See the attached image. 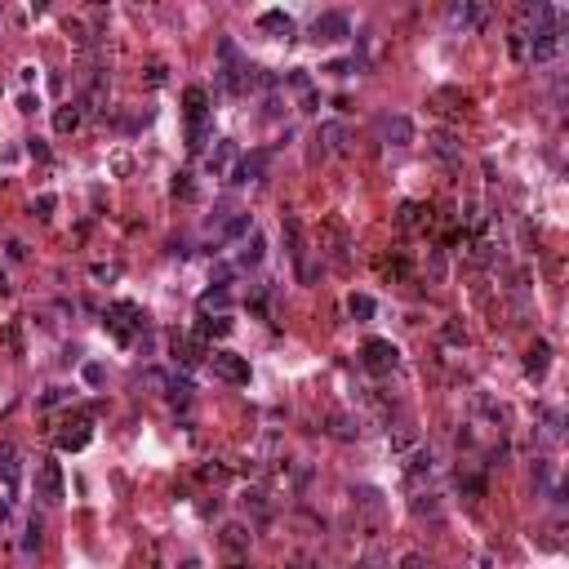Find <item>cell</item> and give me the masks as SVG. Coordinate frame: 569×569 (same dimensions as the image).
Masks as SVG:
<instances>
[{
	"label": "cell",
	"mask_w": 569,
	"mask_h": 569,
	"mask_svg": "<svg viewBox=\"0 0 569 569\" xmlns=\"http://www.w3.org/2000/svg\"><path fill=\"white\" fill-rule=\"evenodd\" d=\"M147 85H165V62H147Z\"/></svg>",
	"instance_id": "36"
},
{
	"label": "cell",
	"mask_w": 569,
	"mask_h": 569,
	"mask_svg": "<svg viewBox=\"0 0 569 569\" xmlns=\"http://www.w3.org/2000/svg\"><path fill=\"white\" fill-rule=\"evenodd\" d=\"M525 58L529 62H551V58H560V27H543V31H525Z\"/></svg>",
	"instance_id": "1"
},
{
	"label": "cell",
	"mask_w": 569,
	"mask_h": 569,
	"mask_svg": "<svg viewBox=\"0 0 569 569\" xmlns=\"http://www.w3.org/2000/svg\"><path fill=\"white\" fill-rule=\"evenodd\" d=\"M485 23H490V5H480V0H458V5H449V27L480 31Z\"/></svg>",
	"instance_id": "5"
},
{
	"label": "cell",
	"mask_w": 569,
	"mask_h": 569,
	"mask_svg": "<svg viewBox=\"0 0 569 569\" xmlns=\"http://www.w3.org/2000/svg\"><path fill=\"white\" fill-rule=\"evenodd\" d=\"M445 338L454 343V347H463V343H467V329H463L458 321H449V325H445Z\"/></svg>",
	"instance_id": "35"
},
{
	"label": "cell",
	"mask_w": 569,
	"mask_h": 569,
	"mask_svg": "<svg viewBox=\"0 0 569 569\" xmlns=\"http://www.w3.org/2000/svg\"><path fill=\"white\" fill-rule=\"evenodd\" d=\"M23 547H27V551H36V547H40V521H31V525H27V543H23Z\"/></svg>",
	"instance_id": "38"
},
{
	"label": "cell",
	"mask_w": 569,
	"mask_h": 569,
	"mask_svg": "<svg viewBox=\"0 0 569 569\" xmlns=\"http://www.w3.org/2000/svg\"><path fill=\"white\" fill-rule=\"evenodd\" d=\"M325 254H329V263L333 267H343L347 263V249H351V236H347V227H343V219H325Z\"/></svg>",
	"instance_id": "9"
},
{
	"label": "cell",
	"mask_w": 569,
	"mask_h": 569,
	"mask_svg": "<svg viewBox=\"0 0 569 569\" xmlns=\"http://www.w3.org/2000/svg\"><path fill=\"white\" fill-rule=\"evenodd\" d=\"M27 152H31V156H36V160H45V156H49V147H45L40 138H31V143H27Z\"/></svg>",
	"instance_id": "41"
},
{
	"label": "cell",
	"mask_w": 569,
	"mask_h": 569,
	"mask_svg": "<svg viewBox=\"0 0 569 569\" xmlns=\"http://www.w3.org/2000/svg\"><path fill=\"white\" fill-rule=\"evenodd\" d=\"M174 356L192 365V360L205 356V343H200V338H178V333H174Z\"/></svg>",
	"instance_id": "22"
},
{
	"label": "cell",
	"mask_w": 569,
	"mask_h": 569,
	"mask_svg": "<svg viewBox=\"0 0 569 569\" xmlns=\"http://www.w3.org/2000/svg\"><path fill=\"white\" fill-rule=\"evenodd\" d=\"M0 480H5L9 490H13V485H18V454H13L9 445L0 449Z\"/></svg>",
	"instance_id": "23"
},
{
	"label": "cell",
	"mask_w": 569,
	"mask_h": 569,
	"mask_svg": "<svg viewBox=\"0 0 569 569\" xmlns=\"http://www.w3.org/2000/svg\"><path fill=\"white\" fill-rule=\"evenodd\" d=\"M209 307H227V294L223 289H209L205 298H200V311H209Z\"/></svg>",
	"instance_id": "34"
},
{
	"label": "cell",
	"mask_w": 569,
	"mask_h": 569,
	"mask_svg": "<svg viewBox=\"0 0 569 569\" xmlns=\"http://www.w3.org/2000/svg\"><path fill=\"white\" fill-rule=\"evenodd\" d=\"M58 400H67V392H62V387H49V392L40 396V409H49V405H58Z\"/></svg>",
	"instance_id": "39"
},
{
	"label": "cell",
	"mask_w": 569,
	"mask_h": 569,
	"mask_svg": "<svg viewBox=\"0 0 569 569\" xmlns=\"http://www.w3.org/2000/svg\"><path fill=\"white\" fill-rule=\"evenodd\" d=\"M356 569H387V560H382V556H365Z\"/></svg>",
	"instance_id": "42"
},
{
	"label": "cell",
	"mask_w": 569,
	"mask_h": 569,
	"mask_svg": "<svg viewBox=\"0 0 569 569\" xmlns=\"http://www.w3.org/2000/svg\"><path fill=\"white\" fill-rule=\"evenodd\" d=\"M245 507H254L258 516L272 512V507H267V494H263V490H249V494H245Z\"/></svg>",
	"instance_id": "32"
},
{
	"label": "cell",
	"mask_w": 569,
	"mask_h": 569,
	"mask_svg": "<svg viewBox=\"0 0 569 569\" xmlns=\"http://www.w3.org/2000/svg\"><path fill=\"white\" fill-rule=\"evenodd\" d=\"M258 27L263 31H276V36H289L294 31V18L284 9H267V13H258Z\"/></svg>",
	"instance_id": "17"
},
{
	"label": "cell",
	"mask_w": 569,
	"mask_h": 569,
	"mask_svg": "<svg viewBox=\"0 0 569 569\" xmlns=\"http://www.w3.org/2000/svg\"><path fill=\"white\" fill-rule=\"evenodd\" d=\"M387 441H392V449H396V454H405V449L418 441V431H414L409 423H400V427H396V436H387Z\"/></svg>",
	"instance_id": "26"
},
{
	"label": "cell",
	"mask_w": 569,
	"mask_h": 569,
	"mask_svg": "<svg viewBox=\"0 0 569 569\" xmlns=\"http://www.w3.org/2000/svg\"><path fill=\"white\" fill-rule=\"evenodd\" d=\"M200 476H205V480H223V476H227V467H205Z\"/></svg>",
	"instance_id": "43"
},
{
	"label": "cell",
	"mask_w": 569,
	"mask_h": 569,
	"mask_svg": "<svg viewBox=\"0 0 569 569\" xmlns=\"http://www.w3.org/2000/svg\"><path fill=\"white\" fill-rule=\"evenodd\" d=\"M427 152H431V160H441L445 170H458V165H463V147H458L454 133H431Z\"/></svg>",
	"instance_id": "8"
},
{
	"label": "cell",
	"mask_w": 569,
	"mask_h": 569,
	"mask_svg": "<svg viewBox=\"0 0 569 569\" xmlns=\"http://www.w3.org/2000/svg\"><path fill=\"white\" fill-rule=\"evenodd\" d=\"M547 365H551V347H547V343H534V347H529L525 370H529L534 378H543V374H547Z\"/></svg>",
	"instance_id": "19"
},
{
	"label": "cell",
	"mask_w": 569,
	"mask_h": 569,
	"mask_svg": "<svg viewBox=\"0 0 569 569\" xmlns=\"http://www.w3.org/2000/svg\"><path fill=\"white\" fill-rule=\"evenodd\" d=\"M351 316H356V321H370V316H374V298L370 294H351Z\"/></svg>",
	"instance_id": "27"
},
{
	"label": "cell",
	"mask_w": 569,
	"mask_h": 569,
	"mask_svg": "<svg viewBox=\"0 0 569 569\" xmlns=\"http://www.w3.org/2000/svg\"><path fill=\"white\" fill-rule=\"evenodd\" d=\"M329 436H338V441H356V436H360V423H356V418L333 414V418H329Z\"/></svg>",
	"instance_id": "21"
},
{
	"label": "cell",
	"mask_w": 569,
	"mask_h": 569,
	"mask_svg": "<svg viewBox=\"0 0 569 569\" xmlns=\"http://www.w3.org/2000/svg\"><path fill=\"white\" fill-rule=\"evenodd\" d=\"M423 472H431V454H418V458L409 463V472H405L409 485H418V476H423Z\"/></svg>",
	"instance_id": "31"
},
{
	"label": "cell",
	"mask_w": 569,
	"mask_h": 569,
	"mask_svg": "<svg viewBox=\"0 0 569 569\" xmlns=\"http://www.w3.org/2000/svg\"><path fill=\"white\" fill-rule=\"evenodd\" d=\"M231 156H236V152H231V143H219V147H214V152H209V174H223L227 170V165H231Z\"/></svg>",
	"instance_id": "25"
},
{
	"label": "cell",
	"mask_w": 569,
	"mask_h": 569,
	"mask_svg": "<svg viewBox=\"0 0 569 569\" xmlns=\"http://www.w3.org/2000/svg\"><path fill=\"white\" fill-rule=\"evenodd\" d=\"M143 387H152V392H165V387H170V382H165V374L147 370V374H143Z\"/></svg>",
	"instance_id": "37"
},
{
	"label": "cell",
	"mask_w": 569,
	"mask_h": 569,
	"mask_svg": "<svg viewBox=\"0 0 569 569\" xmlns=\"http://www.w3.org/2000/svg\"><path fill=\"white\" fill-rule=\"evenodd\" d=\"M31 214H36V219H49V214H54V196H36L31 200Z\"/></svg>",
	"instance_id": "33"
},
{
	"label": "cell",
	"mask_w": 569,
	"mask_h": 569,
	"mask_svg": "<svg viewBox=\"0 0 569 569\" xmlns=\"http://www.w3.org/2000/svg\"><path fill=\"white\" fill-rule=\"evenodd\" d=\"M223 547L227 551H245L249 547V529L245 525H223Z\"/></svg>",
	"instance_id": "24"
},
{
	"label": "cell",
	"mask_w": 569,
	"mask_h": 569,
	"mask_svg": "<svg viewBox=\"0 0 569 569\" xmlns=\"http://www.w3.org/2000/svg\"><path fill=\"white\" fill-rule=\"evenodd\" d=\"M125 321L143 325V321H138V307H133V303H116V307L107 311V329L116 333V343H133V329H129Z\"/></svg>",
	"instance_id": "10"
},
{
	"label": "cell",
	"mask_w": 569,
	"mask_h": 569,
	"mask_svg": "<svg viewBox=\"0 0 569 569\" xmlns=\"http://www.w3.org/2000/svg\"><path fill=\"white\" fill-rule=\"evenodd\" d=\"M267 160H272L267 152H249V156L236 165V170H231V182H258L263 170H267Z\"/></svg>",
	"instance_id": "15"
},
{
	"label": "cell",
	"mask_w": 569,
	"mask_h": 569,
	"mask_svg": "<svg viewBox=\"0 0 569 569\" xmlns=\"http://www.w3.org/2000/svg\"><path fill=\"white\" fill-rule=\"evenodd\" d=\"M40 498L45 503H62V467L58 463L40 467Z\"/></svg>",
	"instance_id": "16"
},
{
	"label": "cell",
	"mask_w": 569,
	"mask_h": 569,
	"mask_svg": "<svg viewBox=\"0 0 569 569\" xmlns=\"http://www.w3.org/2000/svg\"><path fill=\"white\" fill-rule=\"evenodd\" d=\"M209 370H214V378L236 382V387H245V382H249V360L236 356V351H214V356H209Z\"/></svg>",
	"instance_id": "4"
},
{
	"label": "cell",
	"mask_w": 569,
	"mask_h": 569,
	"mask_svg": "<svg viewBox=\"0 0 569 569\" xmlns=\"http://www.w3.org/2000/svg\"><path fill=\"white\" fill-rule=\"evenodd\" d=\"M382 138L392 147H409L414 143V121L409 116H387V121H382Z\"/></svg>",
	"instance_id": "14"
},
{
	"label": "cell",
	"mask_w": 569,
	"mask_h": 569,
	"mask_svg": "<svg viewBox=\"0 0 569 569\" xmlns=\"http://www.w3.org/2000/svg\"><path fill=\"white\" fill-rule=\"evenodd\" d=\"M343 36H351V23H347V13H321V18L311 23V40H325V45H333V40H343Z\"/></svg>",
	"instance_id": "7"
},
{
	"label": "cell",
	"mask_w": 569,
	"mask_h": 569,
	"mask_svg": "<svg viewBox=\"0 0 569 569\" xmlns=\"http://www.w3.org/2000/svg\"><path fill=\"white\" fill-rule=\"evenodd\" d=\"M263 263V236H249V245L241 249V267H258Z\"/></svg>",
	"instance_id": "28"
},
{
	"label": "cell",
	"mask_w": 569,
	"mask_h": 569,
	"mask_svg": "<svg viewBox=\"0 0 569 569\" xmlns=\"http://www.w3.org/2000/svg\"><path fill=\"white\" fill-rule=\"evenodd\" d=\"M316 143L325 147V156H343V152H351V129L343 121H325L316 129Z\"/></svg>",
	"instance_id": "6"
},
{
	"label": "cell",
	"mask_w": 569,
	"mask_h": 569,
	"mask_svg": "<svg viewBox=\"0 0 569 569\" xmlns=\"http://www.w3.org/2000/svg\"><path fill=\"white\" fill-rule=\"evenodd\" d=\"M80 116H85V111H80V103L58 107V111H54V129H58V133H76V129H80Z\"/></svg>",
	"instance_id": "18"
},
{
	"label": "cell",
	"mask_w": 569,
	"mask_h": 569,
	"mask_svg": "<svg viewBox=\"0 0 569 569\" xmlns=\"http://www.w3.org/2000/svg\"><path fill=\"white\" fill-rule=\"evenodd\" d=\"M223 333H231V321H227V316H205V321H200V329H196V338L205 343V338H223Z\"/></svg>",
	"instance_id": "20"
},
{
	"label": "cell",
	"mask_w": 569,
	"mask_h": 569,
	"mask_svg": "<svg viewBox=\"0 0 569 569\" xmlns=\"http://www.w3.org/2000/svg\"><path fill=\"white\" fill-rule=\"evenodd\" d=\"M396 223H400V231H427L431 227V209L418 205V200H409V205H400Z\"/></svg>",
	"instance_id": "12"
},
{
	"label": "cell",
	"mask_w": 569,
	"mask_h": 569,
	"mask_svg": "<svg viewBox=\"0 0 569 569\" xmlns=\"http://www.w3.org/2000/svg\"><path fill=\"white\" fill-rule=\"evenodd\" d=\"M396 365H400L396 343H387V338H370V343H365V370H370V374L382 378V374H392Z\"/></svg>",
	"instance_id": "3"
},
{
	"label": "cell",
	"mask_w": 569,
	"mask_h": 569,
	"mask_svg": "<svg viewBox=\"0 0 569 569\" xmlns=\"http://www.w3.org/2000/svg\"><path fill=\"white\" fill-rule=\"evenodd\" d=\"M512 58H525V31H512Z\"/></svg>",
	"instance_id": "40"
},
{
	"label": "cell",
	"mask_w": 569,
	"mask_h": 569,
	"mask_svg": "<svg viewBox=\"0 0 569 569\" xmlns=\"http://www.w3.org/2000/svg\"><path fill=\"white\" fill-rule=\"evenodd\" d=\"M89 436H94L89 418H76V423H67V427L58 431V449H62V454H76V449L89 445Z\"/></svg>",
	"instance_id": "11"
},
{
	"label": "cell",
	"mask_w": 569,
	"mask_h": 569,
	"mask_svg": "<svg viewBox=\"0 0 569 569\" xmlns=\"http://www.w3.org/2000/svg\"><path fill=\"white\" fill-rule=\"evenodd\" d=\"M280 236H284L289 258L303 263V223H298V214H280Z\"/></svg>",
	"instance_id": "13"
},
{
	"label": "cell",
	"mask_w": 569,
	"mask_h": 569,
	"mask_svg": "<svg viewBox=\"0 0 569 569\" xmlns=\"http://www.w3.org/2000/svg\"><path fill=\"white\" fill-rule=\"evenodd\" d=\"M174 196H178V200H196V182H192V174H178V178H174Z\"/></svg>",
	"instance_id": "29"
},
{
	"label": "cell",
	"mask_w": 569,
	"mask_h": 569,
	"mask_svg": "<svg viewBox=\"0 0 569 569\" xmlns=\"http://www.w3.org/2000/svg\"><path fill=\"white\" fill-rule=\"evenodd\" d=\"M182 103H187V138L192 147H205V103H209V94L192 85L187 94H182Z\"/></svg>",
	"instance_id": "2"
},
{
	"label": "cell",
	"mask_w": 569,
	"mask_h": 569,
	"mask_svg": "<svg viewBox=\"0 0 569 569\" xmlns=\"http://www.w3.org/2000/svg\"><path fill=\"white\" fill-rule=\"evenodd\" d=\"M458 490H463L467 498H480V494H485V480H480V476H458Z\"/></svg>",
	"instance_id": "30"
},
{
	"label": "cell",
	"mask_w": 569,
	"mask_h": 569,
	"mask_svg": "<svg viewBox=\"0 0 569 569\" xmlns=\"http://www.w3.org/2000/svg\"><path fill=\"white\" fill-rule=\"evenodd\" d=\"M0 294H9V284H5V276H0Z\"/></svg>",
	"instance_id": "44"
}]
</instances>
